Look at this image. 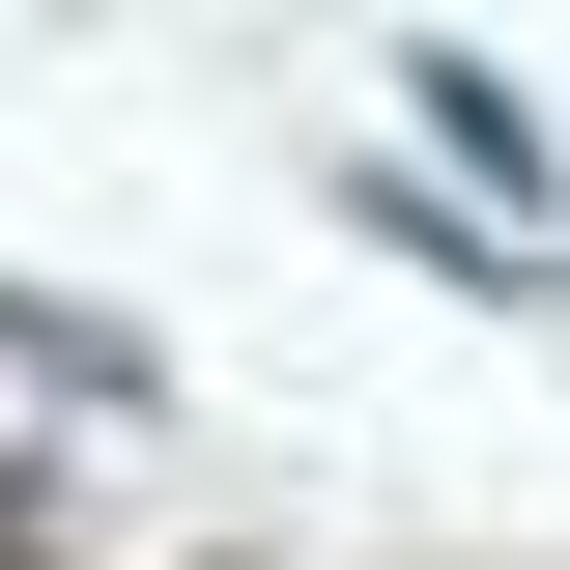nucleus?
Returning a JSON list of instances; mask_svg holds the SVG:
<instances>
[{
	"instance_id": "nucleus-1",
	"label": "nucleus",
	"mask_w": 570,
	"mask_h": 570,
	"mask_svg": "<svg viewBox=\"0 0 570 570\" xmlns=\"http://www.w3.org/2000/svg\"><path fill=\"white\" fill-rule=\"evenodd\" d=\"M0 343L58 371V400H142V343H115V314H29V285H0Z\"/></svg>"
}]
</instances>
